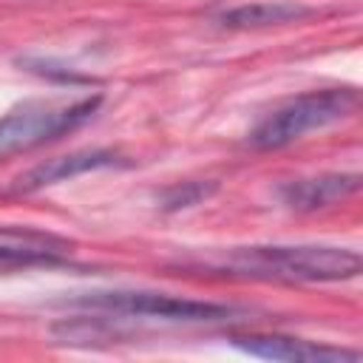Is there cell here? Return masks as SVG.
I'll use <instances>...</instances> for the list:
<instances>
[{"mask_svg":"<svg viewBox=\"0 0 363 363\" xmlns=\"http://www.w3.org/2000/svg\"><path fill=\"white\" fill-rule=\"evenodd\" d=\"M213 193V184H201V182H187L179 187H170L164 193V207L167 210H182V207H193L201 199H207Z\"/></svg>","mask_w":363,"mask_h":363,"instance_id":"obj_10","label":"cell"},{"mask_svg":"<svg viewBox=\"0 0 363 363\" xmlns=\"http://www.w3.org/2000/svg\"><path fill=\"white\" fill-rule=\"evenodd\" d=\"M102 96H79V99H28L14 105L0 116V159L28 153L45 142L68 136L79 125H85Z\"/></svg>","mask_w":363,"mask_h":363,"instance_id":"obj_3","label":"cell"},{"mask_svg":"<svg viewBox=\"0 0 363 363\" xmlns=\"http://www.w3.org/2000/svg\"><path fill=\"white\" fill-rule=\"evenodd\" d=\"M312 9L303 3L292 0H258V3H244L235 9L221 11L216 20L227 28H267V26H284V23H298L309 17Z\"/></svg>","mask_w":363,"mask_h":363,"instance_id":"obj_9","label":"cell"},{"mask_svg":"<svg viewBox=\"0 0 363 363\" xmlns=\"http://www.w3.org/2000/svg\"><path fill=\"white\" fill-rule=\"evenodd\" d=\"M360 190V176L357 173H320L309 179H292L278 187L281 201L289 210H323L337 201H346Z\"/></svg>","mask_w":363,"mask_h":363,"instance_id":"obj_8","label":"cell"},{"mask_svg":"<svg viewBox=\"0 0 363 363\" xmlns=\"http://www.w3.org/2000/svg\"><path fill=\"white\" fill-rule=\"evenodd\" d=\"M233 346L264 360H284V363H357V349L301 340V337H284V335H244L233 337Z\"/></svg>","mask_w":363,"mask_h":363,"instance_id":"obj_6","label":"cell"},{"mask_svg":"<svg viewBox=\"0 0 363 363\" xmlns=\"http://www.w3.org/2000/svg\"><path fill=\"white\" fill-rule=\"evenodd\" d=\"M71 306L108 312V315H128V318H156V320H173V323H218L238 315V309L227 303L176 298V295L147 292V289H96L74 298Z\"/></svg>","mask_w":363,"mask_h":363,"instance_id":"obj_4","label":"cell"},{"mask_svg":"<svg viewBox=\"0 0 363 363\" xmlns=\"http://www.w3.org/2000/svg\"><path fill=\"white\" fill-rule=\"evenodd\" d=\"M71 255V241L34 227H0V272L54 267Z\"/></svg>","mask_w":363,"mask_h":363,"instance_id":"obj_5","label":"cell"},{"mask_svg":"<svg viewBox=\"0 0 363 363\" xmlns=\"http://www.w3.org/2000/svg\"><path fill=\"white\" fill-rule=\"evenodd\" d=\"M357 108V91L352 88H323V91H306L301 96H292L281 102L275 111H269L252 130L250 145L255 150H278L298 139H303L312 130L329 128L346 116H352Z\"/></svg>","mask_w":363,"mask_h":363,"instance_id":"obj_2","label":"cell"},{"mask_svg":"<svg viewBox=\"0 0 363 363\" xmlns=\"http://www.w3.org/2000/svg\"><path fill=\"white\" fill-rule=\"evenodd\" d=\"M184 267L275 284H337L357 278L360 255L346 247L326 244H252L210 250L182 261Z\"/></svg>","mask_w":363,"mask_h":363,"instance_id":"obj_1","label":"cell"},{"mask_svg":"<svg viewBox=\"0 0 363 363\" xmlns=\"http://www.w3.org/2000/svg\"><path fill=\"white\" fill-rule=\"evenodd\" d=\"M116 164H125L119 153L113 150H77V153H68V156H57V159H48L37 167H31L28 173H23L17 182H14V193H34V190H43V187H51V184H60V182H68V179H77L82 173H94V170H102V167H116Z\"/></svg>","mask_w":363,"mask_h":363,"instance_id":"obj_7","label":"cell"}]
</instances>
